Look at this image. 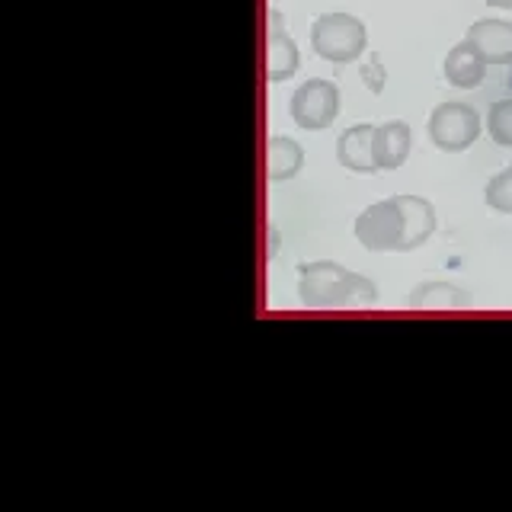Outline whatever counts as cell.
I'll use <instances>...</instances> for the list:
<instances>
[{
  "label": "cell",
  "mask_w": 512,
  "mask_h": 512,
  "mask_svg": "<svg viewBox=\"0 0 512 512\" xmlns=\"http://www.w3.org/2000/svg\"><path fill=\"white\" fill-rule=\"evenodd\" d=\"M336 160L352 173H372L375 164V125H349L336 141Z\"/></svg>",
  "instance_id": "obj_10"
},
{
  "label": "cell",
  "mask_w": 512,
  "mask_h": 512,
  "mask_svg": "<svg viewBox=\"0 0 512 512\" xmlns=\"http://www.w3.org/2000/svg\"><path fill=\"white\" fill-rule=\"evenodd\" d=\"M484 199H487V205L493 208V212L512 215V164H509L506 170L496 173L493 180L487 183Z\"/></svg>",
  "instance_id": "obj_15"
},
{
  "label": "cell",
  "mask_w": 512,
  "mask_h": 512,
  "mask_svg": "<svg viewBox=\"0 0 512 512\" xmlns=\"http://www.w3.org/2000/svg\"><path fill=\"white\" fill-rule=\"evenodd\" d=\"M400 237H404V212H400L397 199L368 205L356 218V240L368 253L400 250Z\"/></svg>",
  "instance_id": "obj_5"
},
{
  "label": "cell",
  "mask_w": 512,
  "mask_h": 512,
  "mask_svg": "<svg viewBox=\"0 0 512 512\" xmlns=\"http://www.w3.org/2000/svg\"><path fill=\"white\" fill-rule=\"evenodd\" d=\"M368 45L365 23L352 13H320L311 26V48L330 64L359 61Z\"/></svg>",
  "instance_id": "obj_2"
},
{
  "label": "cell",
  "mask_w": 512,
  "mask_h": 512,
  "mask_svg": "<svg viewBox=\"0 0 512 512\" xmlns=\"http://www.w3.org/2000/svg\"><path fill=\"white\" fill-rule=\"evenodd\" d=\"M375 298H378L375 285L340 263L317 260L298 266V301L311 311L375 304Z\"/></svg>",
  "instance_id": "obj_1"
},
{
  "label": "cell",
  "mask_w": 512,
  "mask_h": 512,
  "mask_svg": "<svg viewBox=\"0 0 512 512\" xmlns=\"http://www.w3.org/2000/svg\"><path fill=\"white\" fill-rule=\"evenodd\" d=\"M464 39L477 48L480 58H484L487 64H496V68L512 64V23L509 20H496V16L477 20Z\"/></svg>",
  "instance_id": "obj_7"
},
{
  "label": "cell",
  "mask_w": 512,
  "mask_h": 512,
  "mask_svg": "<svg viewBox=\"0 0 512 512\" xmlns=\"http://www.w3.org/2000/svg\"><path fill=\"white\" fill-rule=\"evenodd\" d=\"M429 141L436 144L445 154H461L468 151L471 144L484 132V122H480V112L471 103H439L429 116Z\"/></svg>",
  "instance_id": "obj_3"
},
{
  "label": "cell",
  "mask_w": 512,
  "mask_h": 512,
  "mask_svg": "<svg viewBox=\"0 0 512 512\" xmlns=\"http://www.w3.org/2000/svg\"><path fill=\"white\" fill-rule=\"evenodd\" d=\"M301 68V52L295 39L285 32V20L272 10L269 29H266V80L269 84H282V80L295 77Z\"/></svg>",
  "instance_id": "obj_6"
},
{
  "label": "cell",
  "mask_w": 512,
  "mask_h": 512,
  "mask_svg": "<svg viewBox=\"0 0 512 512\" xmlns=\"http://www.w3.org/2000/svg\"><path fill=\"white\" fill-rule=\"evenodd\" d=\"M487 68H490V64L480 58V52L468 39H464V42L452 45V52L445 55L442 74L455 90H474V87L484 84Z\"/></svg>",
  "instance_id": "obj_9"
},
{
  "label": "cell",
  "mask_w": 512,
  "mask_h": 512,
  "mask_svg": "<svg viewBox=\"0 0 512 512\" xmlns=\"http://www.w3.org/2000/svg\"><path fill=\"white\" fill-rule=\"evenodd\" d=\"M487 4L496 10H512V0H487Z\"/></svg>",
  "instance_id": "obj_16"
},
{
  "label": "cell",
  "mask_w": 512,
  "mask_h": 512,
  "mask_svg": "<svg viewBox=\"0 0 512 512\" xmlns=\"http://www.w3.org/2000/svg\"><path fill=\"white\" fill-rule=\"evenodd\" d=\"M400 212H404V237H400L397 253L420 250L426 240L436 234V208H432L423 196H394Z\"/></svg>",
  "instance_id": "obj_8"
},
{
  "label": "cell",
  "mask_w": 512,
  "mask_h": 512,
  "mask_svg": "<svg viewBox=\"0 0 512 512\" xmlns=\"http://www.w3.org/2000/svg\"><path fill=\"white\" fill-rule=\"evenodd\" d=\"M404 304L416 311H464L471 308V295L455 282H420Z\"/></svg>",
  "instance_id": "obj_12"
},
{
  "label": "cell",
  "mask_w": 512,
  "mask_h": 512,
  "mask_svg": "<svg viewBox=\"0 0 512 512\" xmlns=\"http://www.w3.org/2000/svg\"><path fill=\"white\" fill-rule=\"evenodd\" d=\"M304 167V151L295 138H269L266 144V173H269V183H288L295 180Z\"/></svg>",
  "instance_id": "obj_13"
},
{
  "label": "cell",
  "mask_w": 512,
  "mask_h": 512,
  "mask_svg": "<svg viewBox=\"0 0 512 512\" xmlns=\"http://www.w3.org/2000/svg\"><path fill=\"white\" fill-rule=\"evenodd\" d=\"M487 135L500 144V148H512V100H500L490 106Z\"/></svg>",
  "instance_id": "obj_14"
},
{
  "label": "cell",
  "mask_w": 512,
  "mask_h": 512,
  "mask_svg": "<svg viewBox=\"0 0 512 512\" xmlns=\"http://www.w3.org/2000/svg\"><path fill=\"white\" fill-rule=\"evenodd\" d=\"M288 112H292V122L304 128V132H324L340 116V87L324 77L304 80L292 93V100H288Z\"/></svg>",
  "instance_id": "obj_4"
},
{
  "label": "cell",
  "mask_w": 512,
  "mask_h": 512,
  "mask_svg": "<svg viewBox=\"0 0 512 512\" xmlns=\"http://www.w3.org/2000/svg\"><path fill=\"white\" fill-rule=\"evenodd\" d=\"M413 148V132L407 122H384L375 125V164L378 170H397L407 164Z\"/></svg>",
  "instance_id": "obj_11"
}]
</instances>
